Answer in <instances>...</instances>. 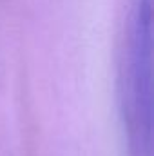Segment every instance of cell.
<instances>
[{
  "label": "cell",
  "instance_id": "cell-1",
  "mask_svg": "<svg viewBox=\"0 0 154 156\" xmlns=\"http://www.w3.org/2000/svg\"><path fill=\"white\" fill-rule=\"evenodd\" d=\"M151 4L132 2L120 62V109L131 156H151Z\"/></svg>",
  "mask_w": 154,
  "mask_h": 156
}]
</instances>
